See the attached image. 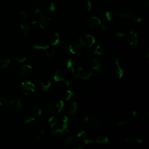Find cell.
Segmentation results:
<instances>
[{"mask_svg":"<svg viewBox=\"0 0 149 149\" xmlns=\"http://www.w3.org/2000/svg\"><path fill=\"white\" fill-rule=\"evenodd\" d=\"M65 132L61 129H52L51 134L52 137L56 139H61L64 135Z\"/></svg>","mask_w":149,"mask_h":149,"instance_id":"26","label":"cell"},{"mask_svg":"<svg viewBox=\"0 0 149 149\" xmlns=\"http://www.w3.org/2000/svg\"><path fill=\"white\" fill-rule=\"evenodd\" d=\"M144 118L146 119H148L149 118V111H147L146 112V113H144Z\"/></svg>","mask_w":149,"mask_h":149,"instance_id":"48","label":"cell"},{"mask_svg":"<svg viewBox=\"0 0 149 149\" xmlns=\"http://www.w3.org/2000/svg\"><path fill=\"white\" fill-rule=\"evenodd\" d=\"M88 123L90 127L93 129H99L102 125V122L100 119H93L92 120H90Z\"/></svg>","mask_w":149,"mask_h":149,"instance_id":"21","label":"cell"},{"mask_svg":"<svg viewBox=\"0 0 149 149\" xmlns=\"http://www.w3.org/2000/svg\"><path fill=\"white\" fill-rule=\"evenodd\" d=\"M104 51L103 48H102V47L100 45H98L95 48L94 54H97V55H101L104 54Z\"/></svg>","mask_w":149,"mask_h":149,"instance_id":"35","label":"cell"},{"mask_svg":"<svg viewBox=\"0 0 149 149\" xmlns=\"http://www.w3.org/2000/svg\"><path fill=\"white\" fill-rule=\"evenodd\" d=\"M21 89L25 94H27L30 93H34L36 90V87L31 81H26L22 83Z\"/></svg>","mask_w":149,"mask_h":149,"instance_id":"6","label":"cell"},{"mask_svg":"<svg viewBox=\"0 0 149 149\" xmlns=\"http://www.w3.org/2000/svg\"><path fill=\"white\" fill-rule=\"evenodd\" d=\"M45 51V53H46L47 56L49 58L52 57L55 54V49L53 47H50L49 45L48 46V47L46 48V49Z\"/></svg>","mask_w":149,"mask_h":149,"instance_id":"29","label":"cell"},{"mask_svg":"<svg viewBox=\"0 0 149 149\" xmlns=\"http://www.w3.org/2000/svg\"><path fill=\"white\" fill-rule=\"evenodd\" d=\"M22 102L18 99L10 100L8 102V108L13 112H17L22 108Z\"/></svg>","mask_w":149,"mask_h":149,"instance_id":"7","label":"cell"},{"mask_svg":"<svg viewBox=\"0 0 149 149\" xmlns=\"http://www.w3.org/2000/svg\"><path fill=\"white\" fill-rule=\"evenodd\" d=\"M74 96V93L70 90H66L65 92V99L66 101L70 100Z\"/></svg>","mask_w":149,"mask_h":149,"instance_id":"32","label":"cell"},{"mask_svg":"<svg viewBox=\"0 0 149 149\" xmlns=\"http://www.w3.org/2000/svg\"><path fill=\"white\" fill-rule=\"evenodd\" d=\"M37 133L41 137L43 136V135L44 134L45 132H44V129H40Z\"/></svg>","mask_w":149,"mask_h":149,"instance_id":"47","label":"cell"},{"mask_svg":"<svg viewBox=\"0 0 149 149\" xmlns=\"http://www.w3.org/2000/svg\"><path fill=\"white\" fill-rule=\"evenodd\" d=\"M20 16L23 19H27L29 17V15L25 10H22L20 12Z\"/></svg>","mask_w":149,"mask_h":149,"instance_id":"39","label":"cell"},{"mask_svg":"<svg viewBox=\"0 0 149 149\" xmlns=\"http://www.w3.org/2000/svg\"><path fill=\"white\" fill-rule=\"evenodd\" d=\"M55 10H56V5L54 2L49 3L47 5L45 8V11L48 14L54 12Z\"/></svg>","mask_w":149,"mask_h":149,"instance_id":"27","label":"cell"},{"mask_svg":"<svg viewBox=\"0 0 149 149\" xmlns=\"http://www.w3.org/2000/svg\"><path fill=\"white\" fill-rule=\"evenodd\" d=\"M129 125V120L126 118L123 117L120 118L116 122L117 127L121 129L127 127Z\"/></svg>","mask_w":149,"mask_h":149,"instance_id":"16","label":"cell"},{"mask_svg":"<svg viewBox=\"0 0 149 149\" xmlns=\"http://www.w3.org/2000/svg\"><path fill=\"white\" fill-rule=\"evenodd\" d=\"M78 144V138L74 136H69L66 138L65 145L67 147L75 148Z\"/></svg>","mask_w":149,"mask_h":149,"instance_id":"10","label":"cell"},{"mask_svg":"<svg viewBox=\"0 0 149 149\" xmlns=\"http://www.w3.org/2000/svg\"><path fill=\"white\" fill-rule=\"evenodd\" d=\"M90 120V118L88 117V116L87 115H84L83 116V119H82V122H88Z\"/></svg>","mask_w":149,"mask_h":149,"instance_id":"46","label":"cell"},{"mask_svg":"<svg viewBox=\"0 0 149 149\" xmlns=\"http://www.w3.org/2000/svg\"><path fill=\"white\" fill-rule=\"evenodd\" d=\"M9 58H3L0 59V68H5L8 66L10 63Z\"/></svg>","mask_w":149,"mask_h":149,"instance_id":"30","label":"cell"},{"mask_svg":"<svg viewBox=\"0 0 149 149\" xmlns=\"http://www.w3.org/2000/svg\"><path fill=\"white\" fill-rule=\"evenodd\" d=\"M79 41L82 45H84L87 48L91 47L95 42V38L91 34H87L80 37Z\"/></svg>","mask_w":149,"mask_h":149,"instance_id":"5","label":"cell"},{"mask_svg":"<svg viewBox=\"0 0 149 149\" xmlns=\"http://www.w3.org/2000/svg\"><path fill=\"white\" fill-rule=\"evenodd\" d=\"M102 24L101 20L96 16H91L87 21V25L91 28L101 26Z\"/></svg>","mask_w":149,"mask_h":149,"instance_id":"13","label":"cell"},{"mask_svg":"<svg viewBox=\"0 0 149 149\" xmlns=\"http://www.w3.org/2000/svg\"><path fill=\"white\" fill-rule=\"evenodd\" d=\"M66 74L65 72L62 69H58L53 76V79L56 82L63 81L65 82L66 80Z\"/></svg>","mask_w":149,"mask_h":149,"instance_id":"12","label":"cell"},{"mask_svg":"<svg viewBox=\"0 0 149 149\" xmlns=\"http://www.w3.org/2000/svg\"><path fill=\"white\" fill-rule=\"evenodd\" d=\"M38 87L39 88L43 91H47L49 90L51 87V83L48 80H40L38 82Z\"/></svg>","mask_w":149,"mask_h":149,"instance_id":"17","label":"cell"},{"mask_svg":"<svg viewBox=\"0 0 149 149\" xmlns=\"http://www.w3.org/2000/svg\"><path fill=\"white\" fill-rule=\"evenodd\" d=\"M69 50V51L73 55H79L82 51L83 49V45L81 44H73L69 45L68 47H65Z\"/></svg>","mask_w":149,"mask_h":149,"instance_id":"8","label":"cell"},{"mask_svg":"<svg viewBox=\"0 0 149 149\" xmlns=\"http://www.w3.org/2000/svg\"><path fill=\"white\" fill-rule=\"evenodd\" d=\"M132 18H133L134 21H135L136 22H137V23L140 22L141 21V19H142L141 17H140L139 16H137L136 15H133V16H132Z\"/></svg>","mask_w":149,"mask_h":149,"instance_id":"41","label":"cell"},{"mask_svg":"<svg viewBox=\"0 0 149 149\" xmlns=\"http://www.w3.org/2000/svg\"><path fill=\"white\" fill-rule=\"evenodd\" d=\"M72 123L70 119L67 116H64L62 119V129L64 132L68 131L69 129H70V127L72 126Z\"/></svg>","mask_w":149,"mask_h":149,"instance_id":"15","label":"cell"},{"mask_svg":"<svg viewBox=\"0 0 149 149\" xmlns=\"http://www.w3.org/2000/svg\"><path fill=\"white\" fill-rule=\"evenodd\" d=\"M20 29L23 36H27L30 31V26L27 23H22L20 25Z\"/></svg>","mask_w":149,"mask_h":149,"instance_id":"25","label":"cell"},{"mask_svg":"<svg viewBox=\"0 0 149 149\" xmlns=\"http://www.w3.org/2000/svg\"><path fill=\"white\" fill-rule=\"evenodd\" d=\"M21 76L23 78H28L33 73V68L30 65H24L20 69Z\"/></svg>","mask_w":149,"mask_h":149,"instance_id":"9","label":"cell"},{"mask_svg":"<svg viewBox=\"0 0 149 149\" xmlns=\"http://www.w3.org/2000/svg\"><path fill=\"white\" fill-rule=\"evenodd\" d=\"M48 45H46L43 44L37 43L34 45V48L36 49H38V50H45L46 48L48 47Z\"/></svg>","mask_w":149,"mask_h":149,"instance_id":"34","label":"cell"},{"mask_svg":"<svg viewBox=\"0 0 149 149\" xmlns=\"http://www.w3.org/2000/svg\"><path fill=\"white\" fill-rule=\"evenodd\" d=\"M87 132L85 130H81L80 132H79L77 134V138H85L87 137Z\"/></svg>","mask_w":149,"mask_h":149,"instance_id":"37","label":"cell"},{"mask_svg":"<svg viewBox=\"0 0 149 149\" xmlns=\"http://www.w3.org/2000/svg\"><path fill=\"white\" fill-rule=\"evenodd\" d=\"M92 74L93 72L91 70L85 67H81L77 70L76 74H74V76L76 78L79 77L86 80L89 79L92 76Z\"/></svg>","mask_w":149,"mask_h":149,"instance_id":"3","label":"cell"},{"mask_svg":"<svg viewBox=\"0 0 149 149\" xmlns=\"http://www.w3.org/2000/svg\"><path fill=\"white\" fill-rule=\"evenodd\" d=\"M105 16L107 19V20L108 21H111V19H112V15H111V13L109 11H107L105 13Z\"/></svg>","mask_w":149,"mask_h":149,"instance_id":"40","label":"cell"},{"mask_svg":"<svg viewBox=\"0 0 149 149\" xmlns=\"http://www.w3.org/2000/svg\"><path fill=\"white\" fill-rule=\"evenodd\" d=\"M124 143L126 144H131L134 143V138L132 137H127L124 140Z\"/></svg>","mask_w":149,"mask_h":149,"instance_id":"36","label":"cell"},{"mask_svg":"<svg viewBox=\"0 0 149 149\" xmlns=\"http://www.w3.org/2000/svg\"><path fill=\"white\" fill-rule=\"evenodd\" d=\"M147 137L143 134H138L134 138V142L137 144H144L147 141Z\"/></svg>","mask_w":149,"mask_h":149,"instance_id":"24","label":"cell"},{"mask_svg":"<svg viewBox=\"0 0 149 149\" xmlns=\"http://www.w3.org/2000/svg\"><path fill=\"white\" fill-rule=\"evenodd\" d=\"M48 122H49V126L51 127V128L52 129H54L55 128V127L57 125V120H56V118L54 116H52L51 117L49 118L48 119Z\"/></svg>","mask_w":149,"mask_h":149,"instance_id":"33","label":"cell"},{"mask_svg":"<svg viewBox=\"0 0 149 149\" xmlns=\"http://www.w3.org/2000/svg\"><path fill=\"white\" fill-rule=\"evenodd\" d=\"M7 104V101L5 98L0 97V106L5 105Z\"/></svg>","mask_w":149,"mask_h":149,"instance_id":"44","label":"cell"},{"mask_svg":"<svg viewBox=\"0 0 149 149\" xmlns=\"http://www.w3.org/2000/svg\"><path fill=\"white\" fill-rule=\"evenodd\" d=\"M77 63L72 58H69L66 61V68L70 70L73 73H74L76 70Z\"/></svg>","mask_w":149,"mask_h":149,"instance_id":"19","label":"cell"},{"mask_svg":"<svg viewBox=\"0 0 149 149\" xmlns=\"http://www.w3.org/2000/svg\"><path fill=\"white\" fill-rule=\"evenodd\" d=\"M139 37L137 34L133 31H130L127 35V41L129 45H135L138 43Z\"/></svg>","mask_w":149,"mask_h":149,"instance_id":"11","label":"cell"},{"mask_svg":"<svg viewBox=\"0 0 149 149\" xmlns=\"http://www.w3.org/2000/svg\"><path fill=\"white\" fill-rule=\"evenodd\" d=\"M109 141L108 137L105 135H100L94 140V143L97 144H105Z\"/></svg>","mask_w":149,"mask_h":149,"instance_id":"22","label":"cell"},{"mask_svg":"<svg viewBox=\"0 0 149 149\" xmlns=\"http://www.w3.org/2000/svg\"><path fill=\"white\" fill-rule=\"evenodd\" d=\"M64 102L61 99H55L52 100L48 105V112L56 114L59 113L64 107Z\"/></svg>","mask_w":149,"mask_h":149,"instance_id":"1","label":"cell"},{"mask_svg":"<svg viewBox=\"0 0 149 149\" xmlns=\"http://www.w3.org/2000/svg\"><path fill=\"white\" fill-rule=\"evenodd\" d=\"M142 2L143 3V4L146 6H147L148 5L149 3V0H141Z\"/></svg>","mask_w":149,"mask_h":149,"instance_id":"49","label":"cell"},{"mask_svg":"<svg viewBox=\"0 0 149 149\" xmlns=\"http://www.w3.org/2000/svg\"><path fill=\"white\" fill-rule=\"evenodd\" d=\"M130 115L133 118H136L138 116V112L136 110H133L130 112Z\"/></svg>","mask_w":149,"mask_h":149,"instance_id":"45","label":"cell"},{"mask_svg":"<svg viewBox=\"0 0 149 149\" xmlns=\"http://www.w3.org/2000/svg\"><path fill=\"white\" fill-rule=\"evenodd\" d=\"M36 119L33 116H29L24 120V125L26 128H30L34 126Z\"/></svg>","mask_w":149,"mask_h":149,"instance_id":"23","label":"cell"},{"mask_svg":"<svg viewBox=\"0 0 149 149\" xmlns=\"http://www.w3.org/2000/svg\"><path fill=\"white\" fill-rule=\"evenodd\" d=\"M77 107H78V104L76 102H73L71 104L70 108H69V114L70 115H74L76 113V111L77 110Z\"/></svg>","mask_w":149,"mask_h":149,"instance_id":"28","label":"cell"},{"mask_svg":"<svg viewBox=\"0 0 149 149\" xmlns=\"http://www.w3.org/2000/svg\"><path fill=\"white\" fill-rule=\"evenodd\" d=\"M37 23V21H33V22H31V24L34 25V24H36Z\"/></svg>","mask_w":149,"mask_h":149,"instance_id":"50","label":"cell"},{"mask_svg":"<svg viewBox=\"0 0 149 149\" xmlns=\"http://www.w3.org/2000/svg\"><path fill=\"white\" fill-rule=\"evenodd\" d=\"M61 1H65V0H61Z\"/></svg>","mask_w":149,"mask_h":149,"instance_id":"52","label":"cell"},{"mask_svg":"<svg viewBox=\"0 0 149 149\" xmlns=\"http://www.w3.org/2000/svg\"><path fill=\"white\" fill-rule=\"evenodd\" d=\"M49 41L52 46L57 45L60 41V36L58 33H53L49 37Z\"/></svg>","mask_w":149,"mask_h":149,"instance_id":"18","label":"cell"},{"mask_svg":"<svg viewBox=\"0 0 149 149\" xmlns=\"http://www.w3.org/2000/svg\"><path fill=\"white\" fill-rule=\"evenodd\" d=\"M116 36L119 37H123L125 36V34L124 33V31L123 30H119L117 31L116 34Z\"/></svg>","mask_w":149,"mask_h":149,"instance_id":"43","label":"cell"},{"mask_svg":"<svg viewBox=\"0 0 149 149\" xmlns=\"http://www.w3.org/2000/svg\"><path fill=\"white\" fill-rule=\"evenodd\" d=\"M133 11L132 10L127 7H125L122 8L120 11L119 13V15L120 17H123V18H129V17H132L133 16Z\"/></svg>","mask_w":149,"mask_h":149,"instance_id":"14","label":"cell"},{"mask_svg":"<svg viewBox=\"0 0 149 149\" xmlns=\"http://www.w3.org/2000/svg\"><path fill=\"white\" fill-rule=\"evenodd\" d=\"M32 112L33 114L36 116H40L42 113V110L38 105H35L33 107L32 109Z\"/></svg>","mask_w":149,"mask_h":149,"instance_id":"31","label":"cell"},{"mask_svg":"<svg viewBox=\"0 0 149 149\" xmlns=\"http://www.w3.org/2000/svg\"><path fill=\"white\" fill-rule=\"evenodd\" d=\"M35 12L40 17V22H39L40 27L42 30L47 29L50 23V18L47 16H44L40 9H37Z\"/></svg>","mask_w":149,"mask_h":149,"instance_id":"4","label":"cell"},{"mask_svg":"<svg viewBox=\"0 0 149 149\" xmlns=\"http://www.w3.org/2000/svg\"><path fill=\"white\" fill-rule=\"evenodd\" d=\"M87 1H91V0H87Z\"/></svg>","mask_w":149,"mask_h":149,"instance_id":"51","label":"cell"},{"mask_svg":"<svg viewBox=\"0 0 149 149\" xmlns=\"http://www.w3.org/2000/svg\"><path fill=\"white\" fill-rule=\"evenodd\" d=\"M91 68L92 70H95L98 73H100L101 69V62L96 58H94L92 60L91 64Z\"/></svg>","mask_w":149,"mask_h":149,"instance_id":"20","label":"cell"},{"mask_svg":"<svg viewBox=\"0 0 149 149\" xmlns=\"http://www.w3.org/2000/svg\"><path fill=\"white\" fill-rule=\"evenodd\" d=\"M16 60L19 63H23L26 60V58L22 55H18L16 57Z\"/></svg>","mask_w":149,"mask_h":149,"instance_id":"38","label":"cell"},{"mask_svg":"<svg viewBox=\"0 0 149 149\" xmlns=\"http://www.w3.org/2000/svg\"><path fill=\"white\" fill-rule=\"evenodd\" d=\"M111 74L115 79H120L123 76L124 72L120 66V60L119 58H116L115 60L111 69Z\"/></svg>","mask_w":149,"mask_h":149,"instance_id":"2","label":"cell"},{"mask_svg":"<svg viewBox=\"0 0 149 149\" xmlns=\"http://www.w3.org/2000/svg\"><path fill=\"white\" fill-rule=\"evenodd\" d=\"M83 143H84L85 144H89L94 143V140H91V139H87V138H86V137H85V138H84Z\"/></svg>","mask_w":149,"mask_h":149,"instance_id":"42","label":"cell"}]
</instances>
